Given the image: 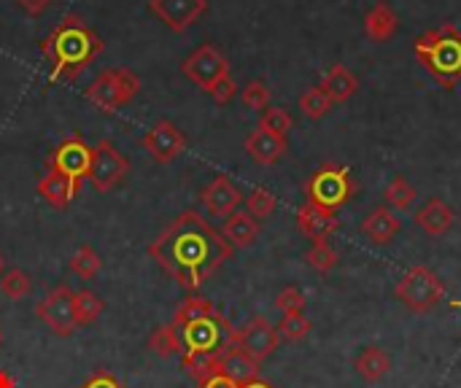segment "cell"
Wrapping results in <instances>:
<instances>
[{
    "mask_svg": "<svg viewBox=\"0 0 461 388\" xmlns=\"http://www.w3.org/2000/svg\"><path fill=\"white\" fill-rule=\"evenodd\" d=\"M232 246L213 230L203 213L184 211L149 246V257L186 292H197L230 257Z\"/></svg>",
    "mask_w": 461,
    "mask_h": 388,
    "instance_id": "6da1fadb",
    "label": "cell"
},
{
    "mask_svg": "<svg viewBox=\"0 0 461 388\" xmlns=\"http://www.w3.org/2000/svg\"><path fill=\"white\" fill-rule=\"evenodd\" d=\"M103 51L100 35L76 14H68L43 41L41 54L49 59V81H76L78 73Z\"/></svg>",
    "mask_w": 461,
    "mask_h": 388,
    "instance_id": "7a4b0ae2",
    "label": "cell"
},
{
    "mask_svg": "<svg viewBox=\"0 0 461 388\" xmlns=\"http://www.w3.org/2000/svg\"><path fill=\"white\" fill-rule=\"evenodd\" d=\"M416 57L446 89H454L461 81V32L454 24H443L419 35Z\"/></svg>",
    "mask_w": 461,
    "mask_h": 388,
    "instance_id": "3957f363",
    "label": "cell"
},
{
    "mask_svg": "<svg viewBox=\"0 0 461 388\" xmlns=\"http://www.w3.org/2000/svg\"><path fill=\"white\" fill-rule=\"evenodd\" d=\"M232 324L216 311L211 316L186 321L178 327L181 338V356H200V354H224L230 346H235Z\"/></svg>",
    "mask_w": 461,
    "mask_h": 388,
    "instance_id": "277c9868",
    "label": "cell"
},
{
    "mask_svg": "<svg viewBox=\"0 0 461 388\" xmlns=\"http://www.w3.org/2000/svg\"><path fill=\"white\" fill-rule=\"evenodd\" d=\"M140 92V78L138 73H132L130 68H105L97 73V78L86 86L84 97L105 111V113H113L119 111L122 105H127L135 95Z\"/></svg>",
    "mask_w": 461,
    "mask_h": 388,
    "instance_id": "5b68a950",
    "label": "cell"
},
{
    "mask_svg": "<svg viewBox=\"0 0 461 388\" xmlns=\"http://www.w3.org/2000/svg\"><path fill=\"white\" fill-rule=\"evenodd\" d=\"M394 294H397V300H400L408 311H413V313H427V311H432L438 302H443L446 286H443V281L438 278L435 270H429V267H424V265H416V267H411V270L400 278Z\"/></svg>",
    "mask_w": 461,
    "mask_h": 388,
    "instance_id": "8992f818",
    "label": "cell"
},
{
    "mask_svg": "<svg viewBox=\"0 0 461 388\" xmlns=\"http://www.w3.org/2000/svg\"><path fill=\"white\" fill-rule=\"evenodd\" d=\"M354 189H357V186H354V181H351L348 167L335 165V162L321 165V167L311 176V181H308V186H305L308 203L321 205V208H327V211H338L340 205H346V203L351 200Z\"/></svg>",
    "mask_w": 461,
    "mask_h": 388,
    "instance_id": "52a82bcc",
    "label": "cell"
},
{
    "mask_svg": "<svg viewBox=\"0 0 461 388\" xmlns=\"http://www.w3.org/2000/svg\"><path fill=\"white\" fill-rule=\"evenodd\" d=\"M92 154L95 149L89 143H84V138L78 132H73L70 138H65L46 159V165L57 173H62L76 189H81V181L89 178V167H92Z\"/></svg>",
    "mask_w": 461,
    "mask_h": 388,
    "instance_id": "ba28073f",
    "label": "cell"
},
{
    "mask_svg": "<svg viewBox=\"0 0 461 388\" xmlns=\"http://www.w3.org/2000/svg\"><path fill=\"white\" fill-rule=\"evenodd\" d=\"M73 289L59 284L54 286L38 305H35V316L59 338H70L78 327H76V313H73Z\"/></svg>",
    "mask_w": 461,
    "mask_h": 388,
    "instance_id": "9c48e42d",
    "label": "cell"
},
{
    "mask_svg": "<svg viewBox=\"0 0 461 388\" xmlns=\"http://www.w3.org/2000/svg\"><path fill=\"white\" fill-rule=\"evenodd\" d=\"M181 73H184L194 86H200L203 92H211V86H213L219 78L230 76V62H227V57H224L216 46L203 43L200 49H194V51L184 59Z\"/></svg>",
    "mask_w": 461,
    "mask_h": 388,
    "instance_id": "30bf717a",
    "label": "cell"
},
{
    "mask_svg": "<svg viewBox=\"0 0 461 388\" xmlns=\"http://www.w3.org/2000/svg\"><path fill=\"white\" fill-rule=\"evenodd\" d=\"M130 173V162L116 151L111 140H100L92 154V167H89V181L97 192H111L124 181Z\"/></svg>",
    "mask_w": 461,
    "mask_h": 388,
    "instance_id": "8fae6325",
    "label": "cell"
},
{
    "mask_svg": "<svg viewBox=\"0 0 461 388\" xmlns=\"http://www.w3.org/2000/svg\"><path fill=\"white\" fill-rule=\"evenodd\" d=\"M140 143H143V149L149 151V157H151L154 162H159V165H167V162L178 159V157L184 154V149H186L184 132H181L173 122H167V119L154 122L151 130L143 135Z\"/></svg>",
    "mask_w": 461,
    "mask_h": 388,
    "instance_id": "7c38bea8",
    "label": "cell"
},
{
    "mask_svg": "<svg viewBox=\"0 0 461 388\" xmlns=\"http://www.w3.org/2000/svg\"><path fill=\"white\" fill-rule=\"evenodd\" d=\"M235 346L262 365L281 346V335H278V329L267 319L259 316V319H251L243 329L235 332Z\"/></svg>",
    "mask_w": 461,
    "mask_h": 388,
    "instance_id": "4fadbf2b",
    "label": "cell"
},
{
    "mask_svg": "<svg viewBox=\"0 0 461 388\" xmlns=\"http://www.w3.org/2000/svg\"><path fill=\"white\" fill-rule=\"evenodd\" d=\"M149 8L173 32L189 30L208 8V0H149Z\"/></svg>",
    "mask_w": 461,
    "mask_h": 388,
    "instance_id": "5bb4252c",
    "label": "cell"
},
{
    "mask_svg": "<svg viewBox=\"0 0 461 388\" xmlns=\"http://www.w3.org/2000/svg\"><path fill=\"white\" fill-rule=\"evenodd\" d=\"M200 203L211 216H230L238 211V205L243 203L240 189L227 178V176H216L203 192H200Z\"/></svg>",
    "mask_w": 461,
    "mask_h": 388,
    "instance_id": "9a60e30c",
    "label": "cell"
},
{
    "mask_svg": "<svg viewBox=\"0 0 461 388\" xmlns=\"http://www.w3.org/2000/svg\"><path fill=\"white\" fill-rule=\"evenodd\" d=\"M340 227L335 211H327L321 205H313V203H305L300 211H297V230L311 238L313 243L316 240H327L330 235H335Z\"/></svg>",
    "mask_w": 461,
    "mask_h": 388,
    "instance_id": "2e32d148",
    "label": "cell"
},
{
    "mask_svg": "<svg viewBox=\"0 0 461 388\" xmlns=\"http://www.w3.org/2000/svg\"><path fill=\"white\" fill-rule=\"evenodd\" d=\"M246 151L257 165H276L284 154H286V138H278L262 127H257L254 132H249L246 138Z\"/></svg>",
    "mask_w": 461,
    "mask_h": 388,
    "instance_id": "e0dca14e",
    "label": "cell"
},
{
    "mask_svg": "<svg viewBox=\"0 0 461 388\" xmlns=\"http://www.w3.org/2000/svg\"><path fill=\"white\" fill-rule=\"evenodd\" d=\"M416 224L429 235V238H443L451 227H454V211L446 200L432 197L419 213H416Z\"/></svg>",
    "mask_w": 461,
    "mask_h": 388,
    "instance_id": "ac0fdd59",
    "label": "cell"
},
{
    "mask_svg": "<svg viewBox=\"0 0 461 388\" xmlns=\"http://www.w3.org/2000/svg\"><path fill=\"white\" fill-rule=\"evenodd\" d=\"M402 224L400 216H394L392 208H375L370 211V216L362 221V232L375 243V246H389L397 235H400Z\"/></svg>",
    "mask_w": 461,
    "mask_h": 388,
    "instance_id": "d6986e66",
    "label": "cell"
},
{
    "mask_svg": "<svg viewBox=\"0 0 461 388\" xmlns=\"http://www.w3.org/2000/svg\"><path fill=\"white\" fill-rule=\"evenodd\" d=\"M38 194H41V200H46L51 208H57V211H62V208H68L73 200H76V194H78V189L62 176V173H57V170H46V176L38 181Z\"/></svg>",
    "mask_w": 461,
    "mask_h": 388,
    "instance_id": "ffe728a7",
    "label": "cell"
},
{
    "mask_svg": "<svg viewBox=\"0 0 461 388\" xmlns=\"http://www.w3.org/2000/svg\"><path fill=\"white\" fill-rule=\"evenodd\" d=\"M400 30V16L389 3H378L370 8V14L365 16V32L367 38H373L375 43H386L394 38V32Z\"/></svg>",
    "mask_w": 461,
    "mask_h": 388,
    "instance_id": "44dd1931",
    "label": "cell"
},
{
    "mask_svg": "<svg viewBox=\"0 0 461 388\" xmlns=\"http://www.w3.org/2000/svg\"><path fill=\"white\" fill-rule=\"evenodd\" d=\"M221 235L224 240L232 246V248H249L257 238H259V221L249 213H230L224 227H221Z\"/></svg>",
    "mask_w": 461,
    "mask_h": 388,
    "instance_id": "7402d4cb",
    "label": "cell"
},
{
    "mask_svg": "<svg viewBox=\"0 0 461 388\" xmlns=\"http://www.w3.org/2000/svg\"><path fill=\"white\" fill-rule=\"evenodd\" d=\"M221 373L235 381L238 386L249 383V381H257L259 378V362L251 359L246 351H240L238 346H230L221 356Z\"/></svg>",
    "mask_w": 461,
    "mask_h": 388,
    "instance_id": "603a6c76",
    "label": "cell"
},
{
    "mask_svg": "<svg viewBox=\"0 0 461 388\" xmlns=\"http://www.w3.org/2000/svg\"><path fill=\"white\" fill-rule=\"evenodd\" d=\"M319 86L330 95L332 103H346V100L359 89V78H357L346 65H332V68L324 73V78H321Z\"/></svg>",
    "mask_w": 461,
    "mask_h": 388,
    "instance_id": "cb8c5ba5",
    "label": "cell"
},
{
    "mask_svg": "<svg viewBox=\"0 0 461 388\" xmlns=\"http://www.w3.org/2000/svg\"><path fill=\"white\" fill-rule=\"evenodd\" d=\"M354 367H357V373H359V378H362V381H367V383H378V381L392 370V359H389V354H386L384 348H378V346H367V348L357 356Z\"/></svg>",
    "mask_w": 461,
    "mask_h": 388,
    "instance_id": "d4e9b609",
    "label": "cell"
},
{
    "mask_svg": "<svg viewBox=\"0 0 461 388\" xmlns=\"http://www.w3.org/2000/svg\"><path fill=\"white\" fill-rule=\"evenodd\" d=\"M73 313H76V327H78V329H81V327H89V324H95V321L100 319V313H103V300H100L95 292H89V289L76 292V294H73Z\"/></svg>",
    "mask_w": 461,
    "mask_h": 388,
    "instance_id": "484cf974",
    "label": "cell"
},
{
    "mask_svg": "<svg viewBox=\"0 0 461 388\" xmlns=\"http://www.w3.org/2000/svg\"><path fill=\"white\" fill-rule=\"evenodd\" d=\"M149 348H151L159 359H170L173 354H181L178 327L170 321V324H162L159 329H154L151 338H149Z\"/></svg>",
    "mask_w": 461,
    "mask_h": 388,
    "instance_id": "4316f807",
    "label": "cell"
},
{
    "mask_svg": "<svg viewBox=\"0 0 461 388\" xmlns=\"http://www.w3.org/2000/svg\"><path fill=\"white\" fill-rule=\"evenodd\" d=\"M384 197H386L389 208H394V211H408V208L416 203L419 192H416V186H413L405 176H397V178H392L389 186L384 189Z\"/></svg>",
    "mask_w": 461,
    "mask_h": 388,
    "instance_id": "83f0119b",
    "label": "cell"
},
{
    "mask_svg": "<svg viewBox=\"0 0 461 388\" xmlns=\"http://www.w3.org/2000/svg\"><path fill=\"white\" fill-rule=\"evenodd\" d=\"M221 356L224 354H200V356H184V370L197 381L205 383L208 378L221 373Z\"/></svg>",
    "mask_w": 461,
    "mask_h": 388,
    "instance_id": "f1b7e54d",
    "label": "cell"
},
{
    "mask_svg": "<svg viewBox=\"0 0 461 388\" xmlns=\"http://www.w3.org/2000/svg\"><path fill=\"white\" fill-rule=\"evenodd\" d=\"M100 267H103V259H100V254L92 248V246H78V251L70 257V270L81 278V281H92V278H97V273H100Z\"/></svg>",
    "mask_w": 461,
    "mask_h": 388,
    "instance_id": "f546056e",
    "label": "cell"
},
{
    "mask_svg": "<svg viewBox=\"0 0 461 388\" xmlns=\"http://www.w3.org/2000/svg\"><path fill=\"white\" fill-rule=\"evenodd\" d=\"M332 105L335 103L330 100V95L321 86H311L300 95V108L308 119H324L332 111Z\"/></svg>",
    "mask_w": 461,
    "mask_h": 388,
    "instance_id": "4dcf8cb0",
    "label": "cell"
},
{
    "mask_svg": "<svg viewBox=\"0 0 461 388\" xmlns=\"http://www.w3.org/2000/svg\"><path fill=\"white\" fill-rule=\"evenodd\" d=\"M211 313H216L213 302L205 300V297H200V294H192V297H186V300L181 302V308L176 311L173 324L181 327V324H186V321H194V319H203V316H211Z\"/></svg>",
    "mask_w": 461,
    "mask_h": 388,
    "instance_id": "1f68e13d",
    "label": "cell"
},
{
    "mask_svg": "<svg viewBox=\"0 0 461 388\" xmlns=\"http://www.w3.org/2000/svg\"><path fill=\"white\" fill-rule=\"evenodd\" d=\"M305 259H308V265H311L316 273L327 275L330 270H335V265H338L340 257H338V251L330 246V240H316V243L308 248Z\"/></svg>",
    "mask_w": 461,
    "mask_h": 388,
    "instance_id": "d6a6232c",
    "label": "cell"
},
{
    "mask_svg": "<svg viewBox=\"0 0 461 388\" xmlns=\"http://www.w3.org/2000/svg\"><path fill=\"white\" fill-rule=\"evenodd\" d=\"M276 194L270 192V189H265V186H257V189H251L249 192V197H246V213L249 216H254V219H267V216H273V211H276Z\"/></svg>",
    "mask_w": 461,
    "mask_h": 388,
    "instance_id": "836d02e7",
    "label": "cell"
},
{
    "mask_svg": "<svg viewBox=\"0 0 461 388\" xmlns=\"http://www.w3.org/2000/svg\"><path fill=\"white\" fill-rule=\"evenodd\" d=\"M292 124H294L292 113L286 108H273V105L265 108L262 111V119H259V127L267 130V132H273V135H278V138H286L289 130H292Z\"/></svg>",
    "mask_w": 461,
    "mask_h": 388,
    "instance_id": "e575fe53",
    "label": "cell"
},
{
    "mask_svg": "<svg viewBox=\"0 0 461 388\" xmlns=\"http://www.w3.org/2000/svg\"><path fill=\"white\" fill-rule=\"evenodd\" d=\"M0 292L8 297V300H22L32 292V281L27 273L22 270H8L3 278H0Z\"/></svg>",
    "mask_w": 461,
    "mask_h": 388,
    "instance_id": "d590c367",
    "label": "cell"
},
{
    "mask_svg": "<svg viewBox=\"0 0 461 388\" xmlns=\"http://www.w3.org/2000/svg\"><path fill=\"white\" fill-rule=\"evenodd\" d=\"M311 327H313V324L305 319V313H289V316H284V319H281V324H278L276 329H278V335H281L284 340L300 343V340H305V338H308Z\"/></svg>",
    "mask_w": 461,
    "mask_h": 388,
    "instance_id": "8d00e7d4",
    "label": "cell"
},
{
    "mask_svg": "<svg viewBox=\"0 0 461 388\" xmlns=\"http://www.w3.org/2000/svg\"><path fill=\"white\" fill-rule=\"evenodd\" d=\"M240 100L251 111H265V108H270V86L265 81H259V78L249 81L243 86V92H240Z\"/></svg>",
    "mask_w": 461,
    "mask_h": 388,
    "instance_id": "74e56055",
    "label": "cell"
},
{
    "mask_svg": "<svg viewBox=\"0 0 461 388\" xmlns=\"http://www.w3.org/2000/svg\"><path fill=\"white\" fill-rule=\"evenodd\" d=\"M276 308H278L284 316H289V313H303V311H305V294H303L300 289H294V286H286V289L278 292Z\"/></svg>",
    "mask_w": 461,
    "mask_h": 388,
    "instance_id": "f35d334b",
    "label": "cell"
},
{
    "mask_svg": "<svg viewBox=\"0 0 461 388\" xmlns=\"http://www.w3.org/2000/svg\"><path fill=\"white\" fill-rule=\"evenodd\" d=\"M219 105H227L235 95H238V84L232 81V76H224V78H219L213 86H211V92H208Z\"/></svg>",
    "mask_w": 461,
    "mask_h": 388,
    "instance_id": "ab89813d",
    "label": "cell"
},
{
    "mask_svg": "<svg viewBox=\"0 0 461 388\" xmlns=\"http://www.w3.org/2000/svg\"><path fill=\"white\" fill-rule=\"evenodd\" d=\"M81 388H124L111 373H95L92 378H86Z\"/></svg>",
    "mask_w": 461,
    "mask_h": 388,
    "instance_id": "60d3db41",
    "label": "cell"
},
{
    "mask_svg": "<svg viewBox=\"0 0 461 388\" xmlns=\"http://www.w3.org/2000/svg\"><path fill=\"white\" fill-rule=\"evenodd\" d=\"M19 3V8L24 11V14H30V16H41L46 8H49V3L51 0H16Z\"/></svg>",
    "mask_w": 461,
    "mask_h": 388,
    "instance_id": "b9f144b4",
    "label": "cell"
},
{
    "mask_svg": "<svg viewBox=\"0 0 461 388\" xmlns=\"http://www.w3.org/2000/svg\"><path fill=\"white\" fill-rule=\"evenodd\" d=\"M200 388H240L235 381H230L224 373H219V375H213V378H208L205 383H200Z\"/></svg>",
    "mask_w": 461,
    "mask_h": 388,
    "instance_id": "7bdbcfd3",
    "label": "cell"
},
{
    "mask_svg": "<svg viewBox=\"0 0 461 388\" xmlns=\"http://www.w3.org/2000/svg\"><path fill=\"white\" fill-rule=\"evenodd\" d=\"M0 388H16L14 378L8 373H3V370H0Z\"/></svg>",
    "mask_w": 461,
    "mask_h": 388,
    "instance_id": "ee69618b",
    "label": "cell"
},
{
    "mask_svg": "<svg viewBox=\"0 0 461 388\" xmlns=\"http://www.w3.org/2000/svg\"><path fill=\"white\" fill-rule=\"evenodd\" d=\"M240 388H273L270 386V383H265V381H259V378H257V381H249V383H243V386Z\"/></svg>",
    "mask_w": 461,
    "mask_h": 388,
    "instance_id": "f6af8a7d",
    "label": "cell"
},
{
    "mask_svg": "<svg viewBox=\"0 0 461 388\" xmlns=\"http://www.w3.org/2000/svg\"><path fill=\"white\" fill-rule=\"evenodd\" d=\"M3 267H5V259H3V254H0V273H3Z\"/></svg>",
    "mask_w": 461,
    "mask_h": 388,
    "instance_id": "bcb514c9",
    "label": "cell"
},
{
    "mask_svg": "<svg viewBox=\"0 0 461 388\" xmlns=\"http://www.w3.org/2000/svg\"><path fill=\"white\" fill-rule=\"evenodd\" d=\"M0 346H3V329H0Z\"/></svg>",
    "mask_w": 461,
    "mask_h": 388,
    "instance_id": "7dc6e473",
    "label": "cell"
},
{
    "mask_svg": "<svg viewBox=\"0 0 461 388\" xmlns=\"http://www.w3.org/2000/svg\"><path fill=\"white\" fill-rule=\"evenodd\" d=\"M456 305H459V308H461V302H456Z\"/></svg>",
    "mask_w": 461,
    "mask_h": 388,
    "instance_id": "c3c4849f",
    "label": "cell"
}]
</instances>
